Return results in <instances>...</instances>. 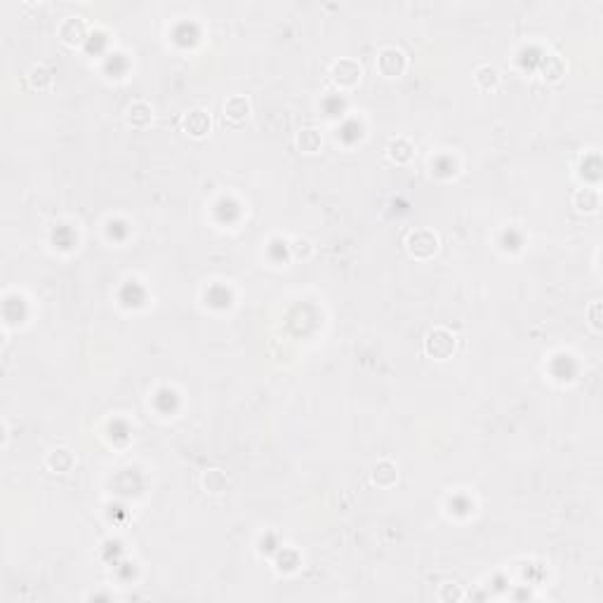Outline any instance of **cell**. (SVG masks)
<instances>
[{
    "instance_id": "5b68a950",
    "label": "cell",
    "mask_w": 603,
    "mask_h": 603,
    "mask_svg": "<svg viewBox=\"0 0 603 603\" xmlns=\"http://www.w3.org/2000/svg\"><path fill=\"white\" fill-rule=\"evenodd\" d=\"M87 38V24L80 17H66L59 24V41L69 47H78L83 41Z\"/></svg>"
},
{
    "instance_id": "8992f818",
    "label": "cell",
    "mask_w": 603,
    "mask_h": 603,
    "mask_svg": "<svg viewBox=\"0 0 603 603\" xmlns=\"http://www.w3.org/2000/svg\"><path fill=\"white\" fill-rule=\"evenodd\" d=\"M210 125H212L210 113L203 111V109H191V111L184 113V118H182V130H184L186 135L196 137V140H201V137L208 135Z\"/></svg>"
},
{
    "instance_id": "9a60e30c",
    "label": "cell",
    "mask_w": 603,
    "mask_h": 603,
    "mask_svg": "<svg viewBox=\"0 0 603 603\" xmlns=\"http://www.w3.org/2000/svg\"><path fill=\"white\" fill-rule=\"evenodd\" d=\"M386 156L394 163H408L413 158V144L408 140H394L386 146Z\"/></svg>"
},
{
    "instance_id": "30bf717a",
    "label": "cell",
    "mask_w": 603,
    "mask_h": 603,
    "mask_svg": "<svg viewBox=\"0 0 603 603\" xmlns=\"http://www.w3.org/2000/svg\"><path fill=\"white\" fill-rule=\"evenodd\" d=\"M201 485H203V490L210 492V495H219V492H224L226 488H229V476L217 467L208 469V472H203V476H201Z\"/></svg>"
},
{
    "instance_id": "52a82bcc",
    "label": "cell",
    "mask_w": 603,
    "mask_h": 603,
    "mask_svg": "<svg viewBox=\"0 0 603 603\" xmlns=\"http://www.w3.org/2000/svg\"><path fill=\"white\" fill-rule=\"evenodd\" d=\"M74 464H76V457H74V452H71L69 448H54V450L45 457V467L52 474L71 472V469H74Z\"/></svg>"
},
{
    "instance_id": "277c9868",
    "label": "cell",
    "mask_w": 603,
    "mask_h": 603,
    "mask_svg": "<svg viewBox=\"0 0 603 603\" xmlns=\"http://www.w3.org/2000/svg\"><path fill=\"white\" fill-rule=\"evenodd\" d=\"M377 69H380L382 76H386V78H396V76H401L403 69H406V54H403L398 47L380 50Z\"/></svg>"
},
{
    "instance_id": "6da1fadb",
    "label": "cell",
    "mask_w": 603,
    "mask_h": 603,
    "mask_svg": "<svg viewBox=\"0 0 603 603\" xmlns=\"http://www.w3.org/2000/svg\"><path fill=\"white\" fill-rule=\"evenodd\" d=\"M455 344H457L455 335L446 328H434L424 337V351H427V356L436 358V361L450 358L452 351H455Z\"/></svg>"
},
{
    "instance_id": "3957f363",
    "label": "cell",
    "mask_w": 603,
    "mask_h": 603,
    "mask_svg": "<svg viewBox=\"0 0 603 603\" xmlns=\"http://www.w3.org/2000/svg\"><path fill=\"white\" fill-rule=\"evenodd\" d=\"M361 76H363L361 64L353 62V59H340V62H335L333 69H330V78L340 87L356 85V83L361 80Z\"/></svg>"
},
{
    "instance_id": "5bb4252c",
    "label": "cell",
    "mask_w": 603,
    "mask_h": 603,
    "mask_svg": "<svg viewBox=\"0 0 603 603\" xmlns=\"http://www.w3.org/2000/svg\"><path fill=\"white\" fill-rule=\"evenodd\" d=\"M26 80H29L33 90H45V87L52 85V71L45 64H33L31 71L26 74Z\"/></svg>"
},
{
    "instance_id": "7a4b0ae2",
    "label": "cell",
    "mask_w": 603,
    "mask_h": 603,
    "mask_svg": "<svg viewBox=\"0 0 603 603\" xmlns=\"http://www.w3.org/2000/svg\"><path fill=\"white\" fill-rule=\"evenodd\" d=\"M406 250L415 259H429L439 250V236L429 229H415L406 239Z\"/></svg>"
},
{
    "instance_id": "ba28073f",
    "label": "cell",
    "mask_w": 603,
    "mask_h": 603,
    "mask_svg": "<svg viewBox=\"0 0 603 603\" xmlns=\"http://www.w3.org/2000/svg\"><path fill=\"white\" fill-rule=\"evenodd\" d=\"M248 116H250V102H248L245 97L234 95L224 102V118L229 120V123L239 125L248 118Z\"/></svg>"
},
{
    "instance_id": "2e32d148",
    "label": "cell",
    "mask_w": 603,
    "mask_h": 603,
    "mask_svg": "<svg viewBox=\"0 0 603 603\" xmlns=\"http://www.w3.org/2000/svg\"><path fill=\"white\" fill-rule=\"evenodd\" d=\"M474 80H476V85L481 87V90H490V87L497 85V80H500V74H497L495 66L490 64H483L476 69V74H474Z\"/></svg>"
},
{
    "instance_id": "4fadbf2b",
    "label": "cell",
    "mask_w": 603,
    "mask_h": 603,
    "mask_svg": "<svg viewBox=\"0 0 603 603\" xmlns=\"http://www.w3.org/2000/svg\"><path fill=\"white\" fill-rule=\"evenodd\" d=\"M320 144H323V137H320V130H316V127H304L297 135V146L304 153H316Z\"/></svg>"
},
{
    "instance_id": "9c48e42d",
    "label": "cell",
    "mask_w": 603,
    "mask_h": 603,
    "mask_svg": "<svg viewBox=\"0 0 603 603\" xmlns=\"http://www.w3.org/2000/svg\"><path fill=\"white\" fill-rule=\"evenodd\" d=\"M398 479V469L394 462L389 460H382L375 464L373 474H370V481H373L375 485H380V488H389V485H394Z\"/></svg>"
},
{
    "instance_id": "7c38bea8",
    "label": "cell",
    "mask_w": 603,
    "mask_h": 603,
    "mask_svg": "<svg viewBox=\"0 0 603 603\" xmlns=\"http://www.w3.org/2000/svg\"><path fill=\"white\" fill-rule=\"evenodd\" d=\"M125 118H127V123H130L132 127H146L149 123H151V118H153L151 107H149V104H144V102L130 104V107H127V111H125Z\"/></svg>"
},
{
    "instance_id": "8fae6325",
    "label": "cell",
    "mask_w": 603,
    "mask_h": 603,
    "mask_svg": "<svg viewBox=\"0 0 603 603\" xmlns=\"http://www.w3.org/2000/svg\"><path fill=\"white\" fill-rule=\"evenodd\" d=\"M573 208L578 212H596L599 210V191L594 189H578L571 198Z\"/></svg>"
},
{
    "instance_id": "ac0fdd59",
    "label": "cell",
    "mask_w": 603,
    "mask_h": 603,
    "mask_svg": "<svg viewBox=\"0 0 603 603\" xmlns=\"http://www.w3.org/2000/svg\"><path fill=\"white\" fill-rule=\"evenodd\" d=\"M290 250H292V254H295L297 259H302V257H309L314 248H311V243H309L307 239H297V241H292Z\"/></svg>"
},
{
    "instance_id": "e0dca14e",
    "label": "cell",
    "mask_w": 603,
    "mask_h": 603,
    "mask_svg": "<svg viewBox=\"0 0 603 603\" xmlns=\"http://www.w3.org/2000/svg\"><path fill=\"white\" fill-rule=\"evenodd\" d=\"M545 78H549V80H556V78H561V74H563V62L558 57H547V62H545Z\"/></svg>"
}]
</instances>
